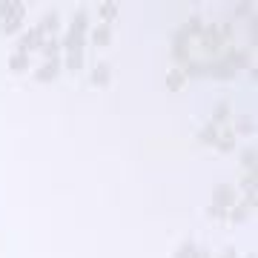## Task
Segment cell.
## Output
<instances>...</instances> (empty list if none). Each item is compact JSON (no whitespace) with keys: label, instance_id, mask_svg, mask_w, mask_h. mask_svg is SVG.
Returning <instances> with one entry per match:
<instances>
[{"label":"cell","instance_id":"cell-10","mask_svg":"<svg viewBox=\"0 0 258 258\" xmlns=\"http://www.w3.org/2000/svg\"><path fill=\"white\" fill-rule=\"evenodd\" d=\"M184 86H186V75L181 69H169V75H166V89L169 92H181Z\"/></svg>","mask_w":258,"mask_h":258},{"label":"cell","instance_id":"cell-27","mask_svg":"<svg viewBox=\"0 0 258 258\" xmlns=\"http://www.w3.org/2000/svg\"><path fill=\"white\" fill-rule=\"evenodd\" d=\"M218 258H238V255H235V249H232V247H224V252Z\"/></svg>","mask_w":258,"mask_h":258},{"label":"cell","instance_id":"cell-22","mask_svg":"<svg viewBox=\"0 0 258 258\" xmlns=\"http://www.w3.org/2000/svg\"><path fill=\"white\" fill-rule=\"evenodd\" d=\"M207 218H212V221H221V218H227V210H221V207H207Z\"/></svg>","mask_w":258,"mask_h":258},{"label":"cell","instance_id":"cell-9","mask_svg":"<svg viewBox=\"0 0 258 258\" xmlns=\"http://www.w3.org/2000/svg\"><path fill=\"white\" fill-rule=\"evenodd\" d=\"M232 132H235V138H238V135H252V132H255V118H252V115H238Z\"/></svg>","mask_w":258,"mask_h":258},{"label":"cell","instance_id":"cell-23","mask_svg":"<svg viewBox=\"0 0 258 258\" xmlns=\"http://www.w3.org/2000/svg\"><path fill=\"white\" fill-rule=\"evenodd\" d=\"M241 186H244V189H255V175H252V169H247V172H244V175H241Z\"/></svg>","mask_w":258,"mask_h":258},{"label":"cell","instance_id":"cell-14","mask_svg":"<svg viewBox=\"0 0 258 258\" xmlns=\"http://www.w3.org/2000/svg\"><path fill=\"white\" fill-rule=\"evenodd\" d=\"M9 69H12V72H26V69H29V55H26V52H20V49H18V52H12Z\"/></svg>","mask_w":258,"mask_h":258},{"label":"cell","instance_id":"cell-17","mask_svg":"<svg viewBox=\"0 0 258 258\" xmlns=\"http://www.w3.org/2000/svg\"><path fill=\"white\" fill-rule=\"evenodd\" d=\"M40 52H43V57H46V60H60V57H57V55H60V40H57V37L46 40Z\"/></svg>","mask_w":258,"mask_h":258},{"label":"cell","instance_id":"cell-2","mask_svg":"<svg viewBox=\"0 0 258 258\" xmlns=\"http://www.w3.org/2000/svg\"><path fill=\"white\" fill-rule=\"evenodd\" d=\"M23 18H26V6L20 0H12V12H9V18L3 20V32L6 35H15L20 29V23H23Z\"/></svg>","mask_w":258,"mask_h":258},{"label":"cell","instance_id":"cell-16","mask_svg":"<svg viewBox=\"0 0 258 258\" xmlns=\"http://www.w3.org/2000/svg\"><path fill=\"white\" fill-rule=\"evenodd\" d=\"M98 15L103 18V23L115 20V18H118V3H115V0H106V3H101V6H98Z\"/></svg>","mask_w":258,"mask_h":258},{"label":"cell","instance_id":"cell-21","mask_svg":"<svg viewBox=\"0 0 258 258\" xmlns=\"http://www.w3.org/2000/svg\"><path fill=\"white\" fill-rule=\"evenodd\" d=\"M192 252H195V244H192V241H184V244L175 249V255H172V258H192Z\"/></svg>","mask_w":258,"mask_h":258},{"label":"cell","instance_id":"cell-15","mask_svg":"<svg viewBox=\"0 0 258 258\" xmlns=\"http://www.w3.org/2000/svg\"><path fill=\"white\" fill-rule=\"evenodd\" d=\"M230 115H232L230 103L221 101L218 106H215V109H212V123H215V126H221V123H227V118H230Z\"/></svg>","mask_w":258,"mask_h":258},{"label":"cell","instance_id":"cell-26","mask_svg":"<svg viewBox=\"0 0 258 258\" xmlns=\"http://www.w3.org/2000/svg\"><path fill=\"white\" fill-rule=\"evenodd\" d=\"M192 258H212V255H210V249H198V247H195Z\"/></svg>","mask_w":258,"mask_h":258},{"label":"cell","instance_id":"cell-1","mask_svg":"<svg viewBox=\"0 0 258 258\" xmlns=\"http://www.w3.org/2000/svg\"><path fill=\"white\" fill-rule=\"evenodd\" d=\"M238 204V192L232 184H215L212 186V207H221V210H230Z\"/></svg>","mask_w":258,"mask_h":258},{"label":"cell","instance_id":"cell-11","mask_svg":"<svg viewBox=\"0 0 258 258\" xmlns=\"http://www.w3.org/2000/svg\"><path fill=\"white\" fill-rule=\"evenodd\" d=\"M37 26H40V32H43V35H55L57 29H60V15H57V12L52 9V12L46 15V18L37 23Z\"/></svg>","mask_w":258,"mask_h":258},{"label":"cell","instance_id":"cell-13","mask_svg":"<svg viewBox=\"0 0 258 258\" xmlns=\"http://www.w3.org/2000/svg\"><path fill=\"white\" fill-rule=\"evenodd\" d=\"M109 40H112L109 23H101V26L92 32V43H95V46H109Z\"/></svg>","mask_w":258,"mask_h":258},{"label":"cell","instance_id":"cell-8","mask_svg":"<svg viewBox=\"0 0 258 258\" xmlns=\"http://www.w3.org/2000/svg\"><path fill=\"white\" fill-rule=\"evenodd\" d=\"M249 215H252V207H249V204H244V201H238L235 207H230V210H227V218H230V221H235V224H244Z\"/></svg>","mask_w":258,"mask_h":258},{"label":"cell","instance_id":"cell-20","mask_svg":"<svg viewBox=\"0 0 258 258\" xmlns=\"http://www.w3.org/2000/svg\"><path fill=\"white\" fill-rule=\"evenodd\" d=\"M252 164H255V147L241 149V166L244 169H252Z\"/></svg>","mask_w":258,"mask_h":258},{"label":"cell","instance_id":"cell-18","mask_svg":"<svg viewBox=\"0 0 258 258\" xmlns=\"http://www.w3.org/2000/svg\"><path fill=\"white\" fill-rule=\"evenodd\" d=\"M215 135H218V126H215V123H210V126H204L201 132H198V141H201V144L215 147Z\"/></svg>","mask_w":258,"mask_h":258},{"label":"cell","instance_id":"cell-28","mask_svg":"<svg viewBox=\"0 0 258 258\" xmlns=\"http://www.w3.org/2000/svg\"><path fill=\"white\" fill-rule=\"evenodd\" d=\"M247 258H255V252H249V255H247Z\"/></svg>","mask_w":258,"mask_h":258},{"label":"cell","instance_id":"cell-5","mask_svg":"<svg viewBox=\"0 0 258 258\" xmlns=\"http://www.w3.org/2000/svg\"><path fill=\"white\" fill-rule=\"evenodd\" d=\"M215 149H218V152H224V155L235 149V132H232V126H227V123H224V126H218V135H215Z\"/></svg>","mask_w":258,"mask_h":258},{"label":"cell","instance_id":"cell-12","mask_svg":"<svg viewBox=\"0 0 258 258\" xmlns=\"http://www.w3.org/2000/svg\"><path fill=\"white\" fill-rule=\"evenodd\" d=\"M112 81V69H109V63H98L92 69V83L95 86H106V83Z\"/></svg>","mask_w":258,"mask_h":258},{"label":"cell","instance_id":"cell-25","mask_svg":"<svg viewBox=\"0 0 258 258\" xmlns=\"http://www.w3.org/2000/svg\"><path fill=\"white\" fill-rule=\"evenodd\" d=\"M12 12V0H0V20H6Z\"/></svg>","mask_w":258,"mask_h":258},{"label":"cell","instance_id":"cell-6","mask_svg":"<svg viewBox=\"0 0 258 258\" xmlns=\"http://www.w3.org/2000/svg\"><path fill=\"white\" fill-rule=\"evenodd\" d=\"M207 75H212V78H218V81H230L232 75H235V69H232L224 57H218V60H212V63H207Z\"/></svg>","mask_w":258,"mask_h":258},{"label":"cell","instance_id":"cell-4","mask_svg":"<svg viewBox=\"0 0 258 258\" xmlns=\"http://www.w3.org/2000/svg\"><path fill=\"white\" fill-rule=\"evenodd\" d=\"M224 60L238 72V69H247V66H252V52H247V49H227L224 52Z\"/></svg>","mask_w":258,"mask_h":258},{"label":"cell","instance_id":"cell-19","mask_svg":"<svg viewBox=\"0 0 258 258\" xmlns=\"http://www.w3.org/2000/svg\"><path fill=\"white\" fill-rule=\"evenodd\" d=\"M66 69H72V72L83 69V52H69L66 55Z\"/></svg>","mask_w":258,"mask_h":258},{"label":"cell","instance_id":"cell-3","mask_svg":"<svg viewBox=\"0 0 258 258\" xmlns=\"http://www.w3.org/2000/svg\"><path fill=\"white\" fill-rule=\"evenodd\" d=\"M43 43H46V35L40 32V26L29 29V32H23V37H20V52H35V49H43Z\"/></svg>","mask_w":258,"mask_h":258},{"label":"cell","instance_id":"cell-7","mask_svg":"<svg viewBox=\"0 0 258 258\" xmlns=\"http://www.w3.org/2000/svg\"><path fill=\"white\" fill-rule=\"evenodd\" d=\"M57 72H60V60H46V63L35 72V81L49 83V81H55V78H57Z\"/></svg>","mask_w":258,"mask_h":258},{"label":"cell","instance_id":"cell-24","mask_svg":"<svg viewBox=\"0 0 258 258\" xmlns=\"http://www.w3.org/2000/svg\"><path fill=\"white\" fill-rule=\"evenodd\" d=\"M252 9H255V6H252V3H238V6H235V15H238V18H252Z\"/></svg>","mask_w":258,"mask_h":258}]
</instances>
